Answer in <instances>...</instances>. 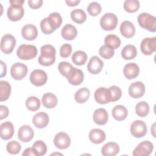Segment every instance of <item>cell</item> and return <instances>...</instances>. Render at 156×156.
<instances>
[{"label": "cell", "instance_id": "cell-15", "mask_svg": "<svg viewBox=\"0 0 156 156\" xmlns=\"http://www.w3.org/2000/svg\"><path fill=\"white\" fill-rule=\"evenodd\" d=\"M104 66V63L98 56H93L91 57L88 65V71L93 74H99L102 69Z\"/></svg>", "mask_w": 156, "mask_h": 156}, {"label": "cell", "instance_id": "cell-32", "mask_svg": "<svg viewBox=\"0 0 156 156\" xmlns=\"http://www.w3.org/2000/svg\"><path fill=\"white\" fill-rule=\"evenodd\" d=\"M104 43L105 45L111 48L114 50L120 46L121 40L118 36L114 34H109L105 37L104 39Z\"/></svg>", "mask_w": 156, "mask_h": 156}, {"label": "cell", "instance_id": "cell-4", "mask_svg": "<svg viewBox=\"0 0 156 156\" xmlns=\"http://www.w3.org/2000/svg\"><path fill=\"white\" fill-rule=\"evenodd\" d=\"M16 55L21 60H30L37 56V49L34 45L23 44L18 48Z\"/></svg>", "mask_w": 156, "mask_h": 156}, {"label": "cell", "instance_id": "cell-50", "mask_svg": "<svg viewBox=\"0 0 156 156\" xmlns=\"http://www.w3.org/2000/svg\"><path fill=\"white\" fill-rule=\"evenodd\" d=\"M7 73V66L6 65L2 62L1 61V75L0 77H2L6 75Z\"/></svg>", "mask_w": 156, "mask_h": 156}, {"label": "cell", "instance_id": "cell-48", "mask_svg": "<svg viewBox=\"0 0 156 156\" xmlns=\"http://www.w3.org/2000/svg\"><path fill=\"white\" fill-rule=\"evenodd\" d=\"M43 4L42 0H29L28 1V4L30 7L32 9H38L40 8Z\"/></svg>", "mask_w": 156, "mask_h": 156}, {"label": "cell", "instance_id": "cell-36", "mask_svg": "<svg viewBox=\"0 0 156 156\" xmlns=\"http://www.w3.org/2000/svg\"><path fill=\"white\" fill-rule=\"evenodd\" d=\"M26 106L27 108L32 112H35L40 107V99L35 96H30L26 101Z\"/></svg>", "mask_w": 156, "mask_h": 156}, {"label": "cell", "instance_id": "cell-6", "mask_svg": "<svg viewBox=\"0 0 156 156\" xmlns=\"http://www.w3.org/2000/svg\"><path fill=\"white\" fill-rule=\"evenodd\" d=\"M16 45V39L11 34H5L1 40V50L2 52L10 54Z\"/></svg>", "mask_w": 156, "mask_h": 156}, {"label": "cell", "instance_id": "cell-12", "mask_svg": "<svg viewBox=\"0 0 156 156\" xmlns=\"http://www.w3.org/2000/svg\"><path fill=\"white\" fill-rule=\"evenodd\" d=\"M54 144L56 147L60 149H66L71 144L70 137L66 133L58 132L54 138Z\"/></svg>", "mask_w": 156, "mask_h": 156}, {"label": "cell", "instance_id": "cell-2", "mask_svg": "<svg viewBox=\"0 0 156 156\" xmlns=\"http://www.w3.org/2000/svg\"><path fill=\"white\" fill-rule=\"evenodd\" d=\"M10 5L9 7L7 12L8 18L12 21H17L20 20L24 15V10L23 4L24 1L14 0L10 1Z\"/></svg>", "mask_w": 156, "mask_h": 156}, {"label": "cell", "instance_id": "cell-27", "mask_svg": "<svg viewBox=\"0 0 156 156\" xmlns=\"http://www.w3.org/2000/svg\"><path fill=\"white\" fill-rule=\"evenodd\" d=\"M112 113L113 118L118 121L124 120L128 114L127 108L122 105H116L113 108Z\"/></svg>", "mask_w": 156, "mask_h": 156}, {"label": "cell", "instance_id": "cell-8", "mask_svg": "<svg viewBox=\"0 0 156 156\" xmlns=\"http://www.w3.org/2000/svg\"><path fill=\"white\" fill-rule=\"evenodd\" d=\"M154 149L153 144L149 141H144L138 144L133 151L134 156H148L151 154Z\"/></svg>", "mask_w": 156, "mask_h": 156}, {"label": "cell", "instance_id": "cell-23", "mask_svg": "<svg viewBox=\"0 0 156 156\" xmlns=\"http://www.w3.org/2000/svg\"><path fill=\"white\" fill-rule=\"evenodd\" d=\"M108 113L104 108L96 109L93 115L94 122L98 125H104L108 121Z\"/></svg>", "mask_w": 156, "mask_h": 156}, {"label": "cell", "instance_id": "cell-22", "mask_svg": "<svg viewBox=\"0 0 156 156\" xmlns=\"http://www.w3.org/2000/svg\"><path fill=\"white\" fill-rule=\"evenodd\" d=\"M121 34L126 38H129L134 36L135 33V27L133 24L129 21H124L120 25Z\"/></svg>", "mask_w": 156, "mask_h": 156}, {"label": "cell", "instance_id": "cell-49", "mask_svg": "<svg viewBox=\"0 0 156 156\" xmlns=\"http://www.w3.org/2000/svg\"><path fill=\"white\" fill-rule=\"evenodd\" d=\"M9 115L8 108L3 105H0V119L2 120L7 117Z\"/></svg>", "mask_w": 156, "mask_h": 156}, {"label": "cell", "instance_id": "cell-52", "mask_svg": "<svg viewBox=\"0 0 156 156\" xmlns=\"http://www.w3.org/2000/svg\"><path fill=\"white\" fill-rule=\"evenodd\" d=\"M155 123H154L153 124V125H152V128H153V130H152V135H153V136H154V137H155V133H154V132H155V127H154V125H155Z\"/></svg>", "mask_w": 156, "mask_h": 156}, {"label": "cell", "instance_id": "cell-47", "mask_svg": "<svg viewBox=\"0 0 156 156\" xmlns=\"http://www.w3.org/2000/svg\"><path fill=\"white\" fill-rule=\"evenodd\" d=\"M22 155L23 156H30V155H32V156H39L38 153L37 152V150L34 148V147H28L26 148L24 152H23Z\"/></svg>", "mask_w": 156, "mask_h": 156}, {"label": "cell", "instance_id": "cell-18", "mask_svg": "<svg viewBox=\"0 0 156 156\" xmlns=\"http://www.w3.org/2000/svg\"><path fill=\"white\" fill-rule=\"evenodd\" d=\"M21 35L23 38L26 40H34L38 35V30L35 26L28 24L23 27Z\"/></svg>", "mask_w": 156, "mask_h": 156}, {"label": "cell", "instance_id": "cell-11", "mask_svg": "<svg viewBox=\"0 0 156 156\" xmlns=\"http://www.w3.org/2000/svg\"><path fill=\"white\" fill-rule=\"evenodd\" d=\"M48 80V76L45 71L41 69H35L30 75V82L37 87L42 86L46 83Z\"/></svg>", "mask_w": 156, "mask_h": 156}, {"label": "cell", "instance_id": "cell-35", "mask_svg": "<svg viewBox=\"0 0 156 156\" xmlns=\"http://www.w3.org/2000/svg\"><path fill=\"white\" fill-rule=\"evenodd\" d=\"M48 21L54 30L58 28L62 23V18L60 13L57 12L51 13L48 17Z\"/></svg>", "mask_w": 156, "mask_h": 156}, {"label": "cell", "instance_id": "cell-3", "mask_svg": "<svg viewBox=\"0 0 156 156\" xmlns=\"http://www.w3.org/2000/svg\"><path fill=\"white\" fill-rule=\"evenodd\" d=\"M137 21L141 27L152 32L156 31V18L149 13L144 12L140 13Z\"/></svg>", "mask_w": 156, "mask_h": 156}, {"label": "cell", "instance_id": "cell-10", "mask_svg": "<svg viewBox=\"0 0 156 156\" xmlns=\"http://www.w3.org/2000/svg\"><path fill=\"white\" fill-rule=\"evenodd\" d=\"M27 73V67L22 63H15L11 66L10 74L15 80L23 79Z\"/></svg>", "mask_w": 156, "mask_h": 156}, {"label": "cell", "instance_id": "cell-9", "mask_svg": "<svg viewBox=\"0 0 156 156\" xmlns=\"http://www.w3.org/2000/svg\"><path fill=\"white\" fill-rule=\"evenodd\" d=\"M140 49L144 55H149L156 51V37H147L144 38L140 44Z\"/></svg>", "mask_w": 156, "mask_h": 156}, {"label": "cell", "instance_id": "cell-46", "mask_svg": "<svg viewBox=\"0 0 156 156\" xmlns=\"http://www.w3.org/2000/svg\"><path fill=\"white\" fill-rule=\"evenodd\" d=\"M72 52V46L70 44H63L60 48V55L63 58L68 57Z\"/></svg>", "mask_w": 156, "mask_h": 156}, {"label": "cell", "instance_id": "cell-44", "mask_svg": "<svg viewBox=\"0 0 156 156\" xmlns=\"http://www.w3.org/2000/svg\"><path fill=\"white\" fill-rule=\"evenodd\" d=\"M32 147L37 150V152L39 154V156L45 155L47 152V146L46 144L41 140L36 141L33 144Z\"/></svg>", "mask_w": 156, "mask_h": 156}, {"label": "cell", "instance_id": "cell-37", "mask_svg": "<svg viewBox=\"0 0 156 156\" xmlns=\"http://www.w3.org/2000/svg\"><path fill=\"white\" fill-rule=\"evenodd\" d=\"M135 112L136 115L140 117L147 116L149 112V104L145 101L138 102L135 106Z\"/></svg>", "mask_w": 156, "mask_h": 156}, {"label": "cell", "instance_id": "cell-29", "mask_svg": "<svg viewBox=\"0 0 156 156\" xmlns=\"http://www.w3.org/2000/svg\"><path fill=\"white\" fill-rule=\"evenodd\" d=\"M137 54V51L135 46L132 44L126 45L121 51V56L125 60L133 59Z\"/></svg>", "mask_w": 156, "mask_h": 156}, {"label": "cell", "instance_id": "cell-30", "mask_svg": "<svg viewBox=\"0 0 156 156\" xmlns=\"http://www.w3.org/2000/svg\"><path fill=\"white\" fill-rule=\"evenodd\" d=\"M11 93V86L5 80L0 81V101H4L9 99Z\"/></svg>", "mask_w": 156, "mask_h": 156}, {"label": "cell", "instance_id": "cell-24", "mask_svg": "<svg viewBox=\"0 0 156 156\" xmlns=\"http://www.w3.org/2000/svg\"><path fill=\"white\" fill-rule=\"evenodd\" d=\"M119 152V145L115 142H108L102 148L101 153L104 156H114Z\"/></svg>", "mask_w": 156, "mask_h": 156}, {"label": "cell", "instance_id": "cell-34", "mask_svg": "<svg viewBox=\"0 0 156 156\" xmlns=\"http://www.w3.org/2000/svg\"><path fill=\"white\" fill-rule=\"evenodd\" d=\"M72 62L76 65H83L87 60V55L83 51H76L72 55Z\"/></svg>", "mask_w": 156, "mask_h": 156}, {"label": "cell", "instance_id": "cell-41", "mask_svg": "<svg viewBox=\"0 0 156 156\" xmlns=\"http://www.w3.org/2000/svg\"><path fill=\"white\" fill-rule=\"evenodd\" d=\"M99 54L103 58L110 59L114 55L115 51L111 48L106 45H103L101 46L99 51Z\"/></svg>", "mask_w": 156, "mask_h": 156}, {"label": "cell", "instance_id": "cell-25", "mask_svg": "<svg viewBox=\"0 0 156 156\" xmlns=\"http://www.w3.org/2000/svg\"><path fill=\"white\" fill-rule=\"evenodd\" d=\"M90 140L94 144H100L102 143L106 138L105 132L99 129H93L90 130L89 133Z\"/></svg>", "mask_w": 156, "mask_h": 156}, {"label": "cell", "instance_id": "cell-16", "mask_svg": "<svg viewBox=\"0 0 156 156\" xmlns=\"http://www.w3.org/2000/svg\"><path fill=\"white\" fill-rule=\"evenodd\" d=\"M83 77L84 76L82 71L74 67L66 78L70 84L73 85H79L82 83Z\"/></svg>", "mask_w": 156, "mask_h": 156}, {"label": "cell", "instance_id": "cell-13", "mask_svg": "<svg viewBox=\"0 0 156 156\" xmlns=\"http://www.w3.org/2000/svg\"><path fill=\"white\" fill-rule=\"evenodd\" d=\"M95 101L101 104H105L111 102V94L108 89L105 87L98 88L94 94Z\"/></svg>", "mask_w": 156, "mask_h": 156}, {"label": "cell", "instance_id": "cell-42", "mask_svg": "<svg viewBox=\"0 0 156 156\" xmlns=\"http://www.w3.org/2000/svg\"><path fill=\"white\" fill-rule=\"evenodd\" d=\"M101 6L98 2H92L90 3L87 7V11L88 13L93 16L99 15L101 13Z\"/></svg>", "mask_w": 156, "mask_h": 156}, {"label": "cell", "instance_id": "cell-51", "mask_svg": "<svg viewBox=\"0 0 156 156\" xmlns=\"http://www.w3.org/2000/svg\"><path fill=\"white\" fill-rule=\"evenodd\" d=\"M65 2L66 3V4L68 6L73 7V6L77 5L80 2V1L79 0H73H73H66Z\"/></svg>", "mask_w": 156, "mask_h": 156}, {"label": "cell", "instance_id": "cell-40", "mask_svg": "<svg viewBox=\"0 0 156 156\" xmlns=\"http://www.w3.org/2000/svg\"><path fill=\"white\" fill-rule=\"evenodd\" d=\"M21 146L20 144L16 141H11L9 142L6 146V150L8 153L10 154H17L21 151Z\"/></svg>", "mask_w": 156, "mask_h": 156}, {"label": "cell", "instance_id": "cell-7", "mask_svg": "<svg viewBox=\"0 0 156 156\" xmlns=\"http://www.w3.org/2000/svg\"><path fill=\"white\" fill-rule=\"evenodd\" d=\"M147 128L146 123L141 120H136L130 126L131 134L135 138L143 137L147 133Z\"/></svg>", "mask_w": 156, "mask_h": 156}, {"label": "cell", "instance_id": "cell-1", "mask_svg": "<svg viewBox=\"0 0 156 156\" xmlns=\"http://www.w3.org/2000/svg\"><path fill=\"white\" fill-rule=\"evenodd\" d=\"M56 51L51 44H44L41 47V55L38 57V63L43 66H51L55 61Z\"/></svg>", "mask_w": 156, "mask_h": 156}, {"label": "cell", "instance_id": "cell-14", "mask_svg": "<svg viewBox=\"0 0 156 156\" xmlns=\"http://www.w3.org/2000/svg\"><path fill=\"white\" fill-rule=\"evenodd\" d=\"M145 93V86L143 82L136 81L132 83L129 87V95L135 99L141 98Z\"/></svg>", "mask_w": 156, "mask_h": 156}, {"label": "cell", "instance_id": "cell-28", "mask_svg": "<svg viewBox=\"0 0 156 156\" xmlns=\"http://www.w3.org/2000/svg\"><path fill=\"white\" fill-rule=\"evenodd\" d=\"M41 101L45 107L52 108L57 104V98L51 93H47L43 95Z\"/></svg>", "mask_w": 156, "mask_h": 156}, {"label": "cell", "instance_id": "cell-19", "mask_svg": "<svg viewBox=\"0 0 156 156\" xmlns=\"http://www.w3.org/2000/svg\"><path fill=\"white\" fill-rule=\"evenodd\" d=\"M140 73V68L135 63H129L123 68V73L127 79L136 78Z\"/></svg>", "mask_w": 156, "mask_h": 156}, {"label": "cell", "instance_id": "cell-45", "mask_svg": "<svg viewBox=\"0 0 156 156\" xmlns=\"http://www.w3.org/2000/svg\"><path fill=\"white\" fill-rule=\"evenodd\" d=\"M40 28L44 34H50L55 30L50 24L48 18H45L41 20L40 23Z\"/></svg>", "mask_w": 156, "mask_h": 156}, {"label": "cell", "instance_id": "cell-17", "mask_svg": "<svg viewBox=\"0 0 156 156\" xmlns=\"http://www.w3.org/2000/svg\"><path fill=\"white\" fill-rule=\"evenodd\" d=\"M34 135V132L33 129L28 125H23L18 130V138L23 142L27 143L30 141L33 138Z\"/></svg>", "mask_w": 156, "mask_h": 156}, {"label": "cell", "instance_id": "cell-20", "mask_svg": "<svg viewBox=\"0 0 156 156\" xmlns=\"http://www.w3.org/2000/svg\"><path fill=\"white\" fill-rule=\"evenodd\" d=\"M49 118L48 115L43 112L36 113L32 118V122L34 125L39 129L46 127L49 123Z\"/></svg>", "mask_w": 156, "mask_h": 156}, {"label": "cell", "instance_id": "cell-33", "mask_svg": "<svg viewBox=\"0 0 156 156\" xmlns=\"http://www.w3.org/2000/svg\"><path fill=\"white\" fill-rule=\"evenodd\" d=\"M71 18L75 23L81 24L85 21L87 19L86 13L80 9H76L71 11Z\"/></svg>", "mask_w": 156, "mask_h": 156}, {"label": "cell", "instance_id": "cell-43", "mask_svg": "<svg viewBox=\"0 0 156 156\" xmlns=\"http://www.w3.org/2000/svg\"><path fill=\"white\" fill-rule=\"evenodd\" d=\"M111 94V102H115L118 101L122 95V91L119 87L113 85L108 88Z\"/></svg>", "mask_w": 156, "mask_h": 156}, {"label": "cell", "instance_id": "cell-39", "mask_svg": "<svg viewBox=\"0 0 156 156\" xmlns=\"http://www.w3.org/2000/svg\"><path fill=\"white\" fill-rule=\"evenodd\" d=\"M73 66L67 62H61L58 65V69L60 74L65 77H67L73 68Z\"/></svg>", "mask_w": 156, "mask_h": 156}, {"label": "cell", "instance_id": "cell-21", "mask_svg": "<svg viewBox=\"0 0 156 156\" xmlns=\"http://www.w3.org/2000/svg\"><path fill=\"white\" fill-rule=\"evenodd\" d=\"M14 133V127L10 121L3 122L0 126L1 138L4 140L11 138Z\"/></svg>", "mask_w": 156, "mask_h": 156}, {"label": "cell", "instance_id": "cell-38", "mask_svg": "<svg viewBox=\"0 0 156 156\" xmlns=\"http://www.w3.org/2000/svg\"><path fill=\"white\" fill-rule=\"evenodd\" d=\"M140 8V2L138 0H126L124 2V9L129 13L136 12Z\"/></svg>", "mask_w": 156, "mask_h": 156}, {"label": "cell", "instance_id": "cell-5", "mask_svg": "<svg viewBox=\"0 0 156 156\" xmlns=\"http://www.w3.org/2000/svg\"><path fill=\"white\" fill-rule=\"evenodd\" d=\"M118 24V18L112 13H105L100 20L101 27L104 30H112L116 28Z\"/></svg>", "mask_w": 156, "mask_h": 156}, {"label": "cell", "instance_id": "cell-31", "mask_svg": "<svg viewBox=\"0 0 156 156\" xmlns=\"http://www.w3.org/2000/svg\"><path fill=\"white\" fill-rule=\"evenodd\" d=\"M90 94V92L89 89L86 87H83L78 90L74 94V99L79 104H83L88 99Z\"/></svg>", "mask_w": 156, "mask_h": 156}, {"label": "cell", "instance_id": "cell-26", "mask_svg": "<svg viewBox=\"0 0 156 156\" xmlns=\"http://www.w3.org/2000/svg\"><path fill=\"white\" fill-rule=\"evenodd\" d=\"M61 34L62 37L65 40H72L76 37L77 34V30L73 25L67 24L62 28Z\"/></svg>", "mask_w": 156, "mask_h": 156}]
</instances>
